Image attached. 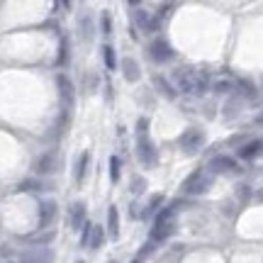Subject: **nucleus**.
I'll return each instance as SVG.
<instances>
[{
	"label": "nucleus",
	"instance_id": "obj_25",
	"mask_svg": "<svg viewBox=\"0 0 263 263\" xmlns=\"http://www.w3.org/2000/svg\"><path fill=\"white\" fill-rule=\"evenodd\" d=\"M20 190H44V188H42V183H37V180H25L20 185Z\"/></svg>",
	"mask_w": 263,
	"mask_h": 263
},
{
	"label": "nucleus",
	"instance_id": "obj_18",
	"mask_svg": "<svg viewBox=\"0 0 263 263\" xmlns=\"http://www.w3.org/2000/svg\"><path fill=\"white\" fill-rule=\"evenodd\" d=\"M105 241V234H103V227L93 224V229H90V239H88V246L90 249H100Z\"/></svg>",
	"mask_w": 263,
	"mask_h": 263
},
{
	"label": "nucleus",
	"instance_id": "obj_3",
	"mask_svg": "<svg viewBox=\"0 0 263 263\" xmlns=\"http://www.w3.org/2000/svg\"><path fill=\"white\" fill-rule=\"evenodd\" d=\"M173 234V210L166 207L163 212L156 215V222H154V229H151V239L154 241H163Z\"/></svg>",
	"mask_w": 263,
	"mask_h": 263
},
{
	"label": "nucleus",
	"instance_id": "obj_7",
	"mask_svg": "<svg viewBox=\"0 0 263 263\" xmlns=\"http://www.w3.org/2000/svg\"><path fill=\"white\" fill-rule=\"evenodd\" d=\"M57 202L54 200H47V202H42L39 205V229H49V227L54 224V219H57Z\"/></svg>",
	"mask_w": 263,
	"mask_h": 263
},
{
	"label": "nucleus",
	"instance_id": "obj_22",
	"mask_svg": "<svg viewBox=\"0 0 263 263\" xmlns=\"http://www.w3.org/2000/svg\"><path fill=\"white\" fill-rule=\"evenodd\" d=\"M103 59H105V66L112 71L115 64H117V59H115V49L112 47H103Z\"/></svg>",
	"mask_w": 263,
	"mask_h": 263
},
{
	"label": "nucleus",
	"instance_id": "obj_16",
	"mask_svg": "<svg viewBox=\"0 0 263 263\" xmlns=\"http://www.w3.org/2000/svg\"><path fill=\"white\" fill-rule=\"evenodd\" d=\"M88 151H83L81 156H78V161H76V166H73V180L76 183H83L85 178V168H88Z\"/></svg>",
	"mask_w": 263,
	"mask_h": 263
},
{
	"label": "nucleus",
	"instance_id": "obj_19",
	"mask_svg": "<svg viewBox=\"0 0 263 263\" xmlns=\"http://www.w3.org/2000/svg\"><path fill=\"white\" fill-rule=\"evenodd\" d=\"M54 166H57L54 154H47V156H42V159H39L37 171H39V173H51V171H54Z\"/></svg>",
	"mask_w": 263,
	"mask_h": 263
},
{
	"label": "nucleus",
	"instance_id": "obj_32",
	"mask_svg": "<svg viewBox=\"0 0 263 263\" xmlns=\"http://www.w3.org/2000/svg\"><path fill=\"white\" fill-rule=\"evenodd\" d=\"M171 12H173V5H163L161 8V17H168Z\"/></svg>",
	"mask_w": 263,
	"mask_h": 263
},
{
	"label": "nucleus",
	"instance_id": "obj_2",
	"mask_svg": "<svg viewBox=\"0 0 263 263\" xmlns=\"http://www.w3.org/2000/svg\"><path fill=\"white\" fill-rule=\"evenodd\" d=\"M210 188H212V173L210 171H195V173H190L188 178L183 180V190L188 195H202Z\"/></svg>",
	"mask_w": 263,
	"mask_h": 263
},
{
	"label": "nucleus",
	"instance_id": "obj_27",
	"mask_svg": "<svg viewBox=\"0 0 263 263\" xmlns=\"http://www.w3.org/2000/svg\"><path fill=\"white\" fill-rule=\"evenodd\" d=\"M103 34H112V20L107 12L103 15Z\"/></svg>",
	"mask_w": 263,
	"mask_h": 263
},
{
	"label": "nucleus",
	"instance_id": "obj_6",
	"mask_svg": "<svg viewBox=\"0 0 263 263\" xmlns=\"http://www.w3.org/2000/svg\"><path fill=\"white\" fill-rule=\"evenodd\" d=\"M51 249H47V246H32V249H27L25 254H22V261L20 263H51Z\"/></svg>",
	"mask_w": 263,
	"mask_h": 263
},
{
	"label": "nucleus",
	"instance_id": "obj_23",
	"mask_svg": "<svg viewBox=\"0 0 263 263\" xmlns=\"http://www.w3.org/2000/svg\"><path fill=\"white\" fill-rule=\"evenodd\" d=\"M110 178H112V183L120 180V159H117V156L110 159Z\"/></svg>",
	"mask_w": 263,
	"mask_h": 263
},
{
	"label": "nucleus",
	"instance_id": "obj_1",
	"mask_svg": "<svg viewBox=\"0 0 263 263\" xmlns=\"http://www.w3.org/2000/svg\"><path fill=\"white\" fill-rule=\"evenodd\" d=\"M173 83L178 88L180 93H188V95H200L207 90V76L202 71H195V68H178L173 73Z\"/></svg>",
	"mask_w": 263,
	"mask_h": 263
},
{
	"label": "nucleus",
	"instance_id": "obj_33",
	"mask_svg": "<svg viewBox=\"0 0 263 263\" xmlns=\"http://www.w3.org/2000/svg\"><path fill=\"white\" fill-rule=\"evenodd\" d=\"M110 263H117V261H110Z\"/></svg>",
	"mask_w": 263,
	"mask_h": 263
},
{
	"label": "nucleus",
	"instance_id": "obj_11",
	"mask_svg": "<svg viewBox=\"0 0 263 263\" xmlns=\"http://www.w3.org/2000/svg\"><path fill=\"white\" fill-rule=\"evenodd\" d=\"M134 22H137L144 32H156V29H159V17H154L146 10H134Z\"/></svg>",
	"mask_w": 263,
	"mask_h": 263
},
{
	"label": "nucleus",
	"instance_id": "obj_10",
	"mask_svg": "<svg viewBox=\"0 0 263 263\" xmlns=\"http://www.w3.org/2000/svg\"><path fill=\"white\" fill-rule=\"evenodd\" d=\"M149 57L154 59V61H159V64H163V61H168L171 57H173V49L163 42V39H156L154 44L149 47Z\"/></svg>",
	"mask_w": 263,
	"mask_h": 263
},
{
	"label": "nucleus",
	"instance_id": "obj_13",
	"mask_svg": "<svg viewBox=\"0 0 263 263\" xmlns=\"http://www.w3.org/2000/svg\"><path fill=\"white\" fill-rule=\"evenodd\" d=\"M68 219H71V229H83L85 227V205L83 202H73V205H71Z\"/></svg>",
	"mask_w": 263,
	"mask_h": 263
},
{
	"label": "nucleus",
	"instance_id": "obj_24",
	"mask_svg": "<svg viewBox=\"0 0 263 263\" xmlns=\"http://www.w3.org/2000/svg\"><path fill=\"white\" fill-rule=\"evenodd\" d=\"M156 85H159L161 90H163V95H166V98H173V88H171V85H166V81H163V78H156Z\"/></svg>",
	"mask_w": 263,
	"mask_h": 263
},
{
	"label": "nucleus",
	"instance_id": "obj_17",
	"mask_svg": "<svg viewBox=\"0 0 263 263\" xmlns=\"http://www.w3.org/2000/svg\"><path fill=\"white\" fill-rule=\"evenodd\" d=\"M107 229H110V236L117 239L120 236V212H117V207H110V212H107Z\"/></svg>",
	"mask_w": 263,
	"mask_h": 263
},
{
	"label": "nucleus",
	"instance_id": "obj_8",
	"mask_svg": "<svg viewBox=\"0 0 263 263\" xmlns=\"http://www.w3.org/2000/svg\"><path fill=\"white\" fill-rule=\"evenodd\" d=\"M59 93H61V112L68 115V110L73 107V85L66 76H59Z\"/></svg>",
	"mask_w": 263,
	"mask_h": 263
},
{
	"label": "nucleus",
	"instance_id": "obj_15",
	"mask_svg": "<svg viewBox=\"0 0 263 263\" xmlns=\"http://www.w3.org/2000/svg\"><path fill=\"white\" fill-rule=\"evenodd\" d=\"M263 151V141L256 139V141H249V144H244L241 149H239V156L241 159H254V156H258Z\"/></svg>",
	"mask_w": 263,
	"mask_h": 263
},
{
	"label": "nucleus",
	"instance_id": "obj_26",
	"mask_svg": "<svg viewBox=\"0 0 263 263\" xmlns=\"http://www.w3.org/2000/svg\"><path fill=\"white\" fill-rule=\"evenodd\" d=\"M66 61H68V42L64 39V42H61V54H59V64L64 66Z\"/></svg>",
	"mask_w": 263,
	"mask_h": 263
},
{
	"label": "nucleus",
	"instance_id": "obj_9",
	"mask_svg": "<svg viewBox=\"0 0 263 263\" xmlns=\"http://www.w3.org/2000/svg\"><path fill=\"white\" fill-rule=\"evenodd\" d=\"M234 171H239V166L229 156H215L210 161V173H234Z\"/></svg>",
	"mask_w": 263,
	"mask_h": 263
},
{
	"label": "nucleus",
	"instance_id": "obj_28",
	"mask_svg": "<svg viewBox=\"0 0 263 263\" xmlns=\"http://www.w3.org/2000/svg\"><path fill=\"white\" fill-rule=\"evenodd\" d=\"M90 229H93V224H88V222H85L83 236H81V244H83V246H88V239H90Z\"/></svg>",
	"mask_w": 263,
	"mask_h": 263
},
{
	"label": "nucleus",
	"instance_id": "obj_4",
	"mask_svg": "<svg viewBox=\"0 0 263 263\" xmlns=\"http://www.w3.org/2000/svg\"><path fill=\"white\" fill-rule=\"evenodd\" d=\"M137 154H139V161L144 166H156V163H159L154 141H151L146 134H137Z\"/></svg>",
	"mask_w": 263,
	"mask_h": 263
},
{
	"label": "nucleus",
	"instance_id": "obj_14",
	"mask_svg": "<svg viewBox=\"0 0 263 263\" xmlns=\"http://www.w3.org/2000/svg\"><path fill=\"white\" fill-rule=\"evenodd\" d=\"M122 71H124V78H127V81H129V83H137V81H139V64H137V61H134V59H124L122 61Z\"/></svg>",
	"mask_w": 263,
	"mask_h": 263
},
{
	"label": "nucleus",
	"instance_id": "obj_5",
	"mask_svg": "<svg viewBox=\"0 0 263 263\" xmlns=\"http://www.w3.org/2000/svg\"><path fill=\"white\" fill-rule=\"evenodd\" d=\"M202 144H205V134H202V129H197V127L185 129L180 134V149L185 151V154H195Z\"/></svg>",
	"mask_w": 263,
	"mask_h": 263
},
{
	"label": "nucleus",
	"instance_id": "obj_21",
	"mask_svg": "<svg viewBox=\"0 0 263 263\" xmlns=\"http://www.w3.org/2000/svg\"><path fill=\"white\" fill-rule=\"evenodd\" d=\"M239 110H241V98H232L224 107V115L227 117H234V115H239Z\"/></svg>",
	"mask_w": 263,
	"mask_h": 263
},
{
	"label": "nucleus",
	"instance_id": "obj_20",
	"mask_svg": "<svg viewBox=\"0 0 263 263\" xmlns=\"http://www.w3.org/2000/svg\"><path fill=\"white\" fill-rule=\"evenodd\" d=\"M78 22H81V37H83V39H90V32H93V25H90V15H88V12H81Z\"/></svg>",
	"mask_w": 263,
	"mask_h": 263
},
{
	"label": "nucleus",
	"instance_id": "obj_29",
	"mask_svg": "<svg viewBox=\"0 0 263 263\" xmlns=\"http://www.w3.org/2000/svg\"><path fill=\"white\" fill-rule=\"evenodd\" d=\"M144 185H146V183H144V178H134V180H132V190H134V193H141V190H144Z\"/></svg>",
	"mask_w": 263,
	"mask_h": 263
},
{
	"label": "nucleus",
	"instance_id": "obj_34",
	"mask_svg": "<svg viewBox=\"0 0 263 263\" xmlns=\"http://www.w3.org/2000/svg\"><path fill=\"white\" fill-rule=\"evenodd\" d=\"M78 263H83V261H78Z\"/></svg>",
	"mask_w": 263,
	"mask_h": 263
},
{
	"label": "nucleus",
	"instance_id": "obj_31",
	"mask_svg": "<svg viewBox=\"0 0 263 263\" xmlns=\"http://www.w3.org/2000/svg\"><path fill=\"white\" fill-rule=\"evenodd\" d=\"M146 127H149V122H146V120H139V122H137V134H146Z\"/></svg>",
	"mask_w": 263,
	"mask_h": 263
},
{
	"label": "nucleus",
	"instance_id": "obj_30",
	"mask_svg": "<svg viewBox=\"0 0 263 263\" xmlns=\"http://www.w3.org/2000/svg\"><path fill=\"white\" fill-rule=\"evenodd\" d=\"M161 200H163V197H161V195H154V197H151V202H149V210H146V212H156V207L161 205Z\"/></svg>",
	"mask_w": 263,
	"mask_h": 263
},
{
	"label": "nucleus",
	"instance_id": "obj_12",
	"mask_svg": "<svg viewBox=\"0 0 263 263\" xmlns=\"http://www.w3.org/2000/svg\"><path fill=\"white\" fill-rule=\"evenodd\" d=\"M236 85H239V83H236L234 76L224 73V76H219V78H215V81H212V90H215V93H232Z\"/></svg>",
	"mask_w": 263,
	"mask_h": 263
}]
</instances>
